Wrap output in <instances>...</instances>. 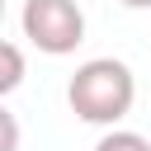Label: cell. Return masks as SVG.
Segmentation results:
<instances>
[{"label":"cell","instance_id":"obj_3","mask_svg":"<svg viewBox=\"0 0 151 151\" xmlns=\"http://www.w3.org/2000/svg\"><path fill=\"white\" fill-rule=\"evenodd\" d=\"M0 61H5L0 94H14V90L24 85V52H19V42H5V47H0Z\"/></svg>","mask_w":151,"mask_h":151},{"label":"cell","instance_id":"obj_6","mask_svg":"<svg viewBox=\"0 0 151 151\" xmlns=\"http://www.w3.org/2000/svg\"><path fill=\"white\" fill-rule=\"evenodd\" d=\"M118 5H127V9H151V0H118Z\"/></svg>","mask_w":151,"mask_h":151},{"label":"cell","instance_id":"obj_2","mask_svg":"<svg viewBox=\"0 0 151 151\" xmlns=\"http://www.w3.org/2000/svg\"><path fill=\"white\" fill-rule=\"evenodd\" d=\"M19 28L47 57H66L85 42V14L76 0H24Z\"/></svg>","mask_w":151,"mask_h":151},{"label":"cell","instance_id":"obj_1","mask_svg":"<svg viewBox=\"0 0 151 151\" xmlns=\"http://www.w3.org/2000/svg\"><path fill=\"white\" fill-rule=\"evenodd\" d=\"M132 99H137V76L127 61L118 57H90L76 66V76L66 80V104L80 123H94V127H113L132 113Z\"/></svg>","mask_w":151,"mask_h":151},{"label":"cell","instance_id":"obj_4","mask_svg":"<svg viewBox=\"0 0 151 151\" xmlns=\"http://www.w3.org/2000/svg\"><path fill=\"white\" fill-rule=\"evenodd\" d=\"M94 151H151V142H146L142 132H127V127H109V132L94 142Z\"/></svg>","mask_w":151,"mask_h":151},{"label":"cell","instance_id":"obj_5","mask_svg":"<svg viewBox=\"0 0 151 151\" xmlns=\"http://www.w3.org/2000/svg\"><path fill=\"white\" fill-rule=\"evenodd\" d=\"M0 123H5V151H19V123H14V113L5 109V113H0Z\"/></svg>","mask_w":151,"mask_h":151}]
</instances>
